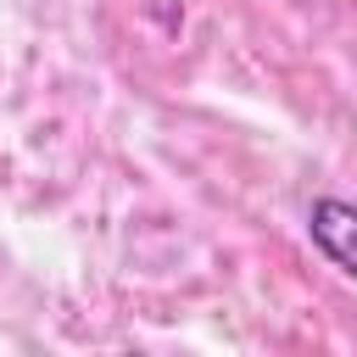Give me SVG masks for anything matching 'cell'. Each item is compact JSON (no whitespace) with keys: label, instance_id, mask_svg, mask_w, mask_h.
Listing matches in <instances>:
<instances>
[{"label":"cell","instance_id":"1","mask_svg":"<svg viewBox=\"0 0 357 357\" xmlns=\"http://www.w3.org/2000/svg\"><path fill=\"white\" fill-rule=\"evenodd\" d=\"M307 229H312V245H318L340 273L357 279V206L340 201V195H324V201H312Z\"/></svg>","mask_w":357,"mask_h":357}]
</instances>
